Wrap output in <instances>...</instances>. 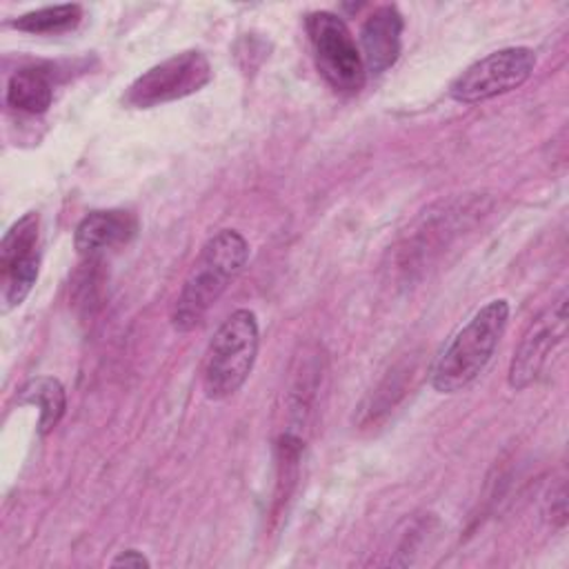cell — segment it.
<instances>
[{"label": "cell", "mask_w": 569, "mask_h": 569, "mask_svg": "<svg viewBox=\"0 0 569 569\" xmlns=\"http://www.w3.org/2000/svg\"><path fill=\"white\" fill-rule=\"evenodd\" d=\"M247 260L249 242L240 231L220 229L213 233L204 242L171 307V327L180 333L196 329Z\"/></svg>", "instance_id": "cell-1"}, {"label": "cell", "mask_w": 569, "mask_h": 569, "mask_svg": "<svg viewBox=\"0 0 569 569\" xmlns=\"http://www.w3.org/2000/svg\"><path fill=\"white\" fill-rule=\"evenodd\" d=\"M509 311L505 298L487 302L440 349L429 369V382L438 393H456L480 376L507 329Z\"/></svg>", "instance_id": "cell-2"}, {"label": "cell", "mask_w": 569, "mask_h": 569, "mask_svg": "<svg viewBox=\"0 0 569 569\" xmlns=\"http://www.w3.org/2000/svg\"><path fill=\"white\" fill-rule=\"evenodd\" d=\"M258 336V320L249 309H236L218 327L209 342L202 373V389L207 398H229L244 385L256 362Z\"/></svg>", "instance_id": "cell-3"}, {"label": "cell", "mask_w": 569, "mask_h": 569, "mask_svg": "<svg viewBox=\"0 0 569 569\" xmlns=\"http://www.w3.org/2000/svg\"><path fill=\"white\" fill-rule=\"evenodd\" d=\"M320 76L338 93H358L365 87L367 69L360 49L345 20L331 11H313L305 20Z\"/></svg>", "instance_id": "cell-4"}, {"label": "cell", "mask_w": 569, "mask_h": 569, "mask_svg": "<svg viewBox=\"0 0 569 569\" xmlns=\"http://www.w3.org/2000/svg\"><path fill=\"white\" fill-rule=\"evenodd\" d=\"M536 67V53L529 47H505L487 53L469 64L449 84V96L456 102L473 104L525 84Z\"/></svg>", "instance_id": "cell-5"}, {"label": "cell", "mask_w": 569, "mask_h": 569, "mask_svg": "<svg viewBox=\"0 0 569 569\" xmlns=\"http://www.w3.org/2000/svg\"><path fill=\"white\" fill-rule=\"evenodd\" d=\"M211 80V64L202 51L176 53L140 73L124 93V104L136 109L158 107L200 91Z\"/></svg>", "instance_id": "cell-6"}, {"label": "cell", "mask_w": 569, "mask_h": 569, "mask_svg": "<svg viewBox=\"0 0 569 569\" xmlns=\"http://www.w3.org/2000/svg\"><path fill=\"white\" fill-rule=\"evenodd\" d=\"M40 218L36 211L24 213L2 236L0 242V280H2V311L24 302L40 273L38 249Z\"/></svg>", "instance_id": "cell-7"}, {"label": "cell", "mask_w": 569, "mask_h": 569, "mask_svg": "<svg viewBox=\"0 0 569 569\" xmlns=\"http://www.w3.org/2000/svg\"><path fill=\"white\" fill-rule=\"evenodd\" d=\"M565 333H567V300L562 296L553 307H549L545 313H540L531 322L525 338L520 340V347L509 365V387L525 389L531 382H536L556 345L565 340Z\"/></svg>", "instance_id": "cell-8"}, {"label": "cell", "mask_w": 569, "mask_h": 569, "mask_svg": "<svg viewBox=\"0 0 569 569\" xmlns=\"http://www.w3.org/2000/svg\"><path fill=\"white\" fill-rule=\"evenodd\" d=\"M405 20L393 4L376 7L362 22L360 29V56L365 69L382 73L396 64L402 51Z\"/></svg>", "instance_id": "cell-9"}, {"label": "cell", "mask_w": 569, "mask_h": 569, "mask_svg": "<svg viewBox=\"0 0 569 569\" xmlns=\"http://www.w3.org/2000/svg\"><path fill=\"white\" fill-rule=\"evenodd\" d=\"M138 231V218L127 209H100L87 213L73 233L80 256H96L127 244Z\"/></svg>", "instance_id": "cell-10"}, {"label": "cell", "mask_w": 569, "mask_h": 569, "mask_svg": "<svg viewBox=\"0 0 569 569\" xmlns=\"http://www.w3.org/2000/svg\"><path fill=\"white\" fill-rule=\"evenodd\" d=\"M53 102V80L49 69L31 64L18 69L7 84V104L16 111L38 116Z\"/></svg>", "instance_id": "cell-11"}, {"label": "cell", "mask_w": 569, "mask_h": 569, "mask_svg": "<svg viewBox=\"0 0 569 569\" xmlns=\"http://www.w3.org/2000/svg\"><path fill=\"white\" fill-rule=\"evenodd\" d=\"M18 405H33L40 409V433H49L62 418L64 407H67V396L64 387L60 380L51 376H40L31 378L24 382L16 396Z\"/></svg>", "instance_id": "cell-12"}, {"label": "cell", "mask_w": 569, "mask_h": 569, "mask_svg": "<svg viewBox=\"0 0 569 569\" xmlns=\"http://www.w3.org/2000/svg\"><path fill=\"white\" fill-rule=\"evenodd\" d=\"M80 18H82L80 4H53V7H42V9L18 16L16 20H11V27L24 33L51 36V33H64L76 29Z\"/></svg>", "instance_id": "cell-13"}, {"label": "cell", "mask_w": 569, "mask_h": 569, "mask_svg": "<svg viewBox=\"0 0 569 569\" xmlns=\"http://www.w3.org/2000/svg\"><path fill=\"white\" fill-rule=\"evenodd\" d=\"M149 558L140 551V549H124L120 551L113 560H111V567H131V569H142V567H149Z\"/></svg>", "instance_id": "cell-14"}]
</instances>
